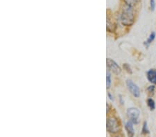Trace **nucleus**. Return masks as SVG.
<instances>
[{"label":"nucleus","instance_id":"nucleus-7","mask_svg":"<svg viewBox=\"0 0 156 137\" xmlns=\"http://www.w3.org/2000/svg\"><path fill=\"white\" fill-rule=\"evenodd\" d=\"M133 124L131 121H128L125 123V129L127 132V135L130 137H133L135 135V129L133 128Z\"/></svg>","mask_w":156,"mask_h":137},{"label":"nucleus","instance_id":"nucleus-8","mask_svg":"<svg viewBox=\"0 0 156 137\" xmlns=\"http://www.w3.org/2000/svg\"><path fill=\"white\" fill-rule=\"evenodd\" d=\"M155 37H156L155 32L153 31L150 33L149 36H148V39H147V41H145L144 42V45L146 46V48H148V47H149L151 44L152 42L154 41V39H155Z\"/></svg>","mask_w":156,"mask_h":137},{"label":"nucleus","instance_id":"nucleus-3","mask_svg":"<svg viewBox=\"0 0 156 137\" xmlns=\"http://www.w3.org/2000/svg\"><path fill=\"white\" fill-rule=\"evenodd\" d=\"M126 114L128 118H129V121H131L135 125L138 124L140 114L139 109L136 108H130L127 109Z\"/></svg>","mask_w":156,"mask_h":137},{"label":"nucleus","instance_id":"nucleus-6","mask_svg":"<svg viewBox=\"0 0 156 137\" xmlns=\"http://www.w3.org/2000/svg\"><path fill=\"white\" fill-rule=\"evenodd\" d=\"M147 78L151 84L156 85V69H151L147 72Z\"/></svg>","mask_w":156,"mask_h":137},{"label":"nucleus","instance_id":"nucleus-16","mask_svg":"<svg viewBox=\"0 0 156 137\" xmlns=\"http://www.w3.org/2000/svg\"><path fill=\"white\" fill-rule=\"evenodd\" d=\"M108 96H109V98L111 100V101H113V100H114L113 99V96H112L111 94H110V93H108Z\"/></svg>","mask_w":156,"mask_h":137},{"label":"nucleus","instance_id":"nucleus-5","mask_svg":"<svg viewBox=\"0 0 156 137\" xmlns=\"http://www.w3.org/2000/svg\"><path fill=\"white\" fill-rule=\"evenodd\" d=\"M107 67L109 70L111 71L112 73H114L116 75H119L122 72V69L118 65L117 63L113 60L110 58H107L106 60Z\"/></svg>","mask_w":156,"mask_h":137},{"label":"nucleus","instance_id":"nucleus-15","mask_svg":"<svg viewBox=\"0 0 156 137\" xmlns=\"http://www.w3.org/2000/svg\"><path fill=\"white\" fill-rule=\"evenodd\" d=\"M155 0H150V9L151 11H154L155 9Z\"/></svg>","mask_w":156,"mask_h":137},{"label":"nucleus","instance_id":"nucleus-12","mask_svg":"<svg viewBox=\"0 0 156 137\" xmlns=\"http://www.w3.org/2000/svg\"><path fill=\"white\" fill-rule=\"evenodd\" d=\"M124 1L125 4L133 7L138 3L139 0H124Z\"/></svg>","mask_w":156,"mask_h":137},{"label":"nucleus","instance_id":"nucleus-14","mask_svg":"<svg viewBox=\"0 0 156 137\" xmlns=\"http://www.w3.org/2000/svg\"><path fill=\"white\" fill-rule=\"evenodd\" d=\"M123 68H124V70L126 71H127L128 74H132L133 71H132V69L129 64H127V63H124L123 64Z\"/></svg>","mask_w":156,"mask_h":137},{"label":"nucleus","instance_id":"nucleus-2","mask_svg":"<svg viewBox=\"0 0 156 137\" xmlns=\"http://www.w3.org/2000/svg\"><path fill=\"white\" fill-rule=\"evenodd\" d=\"M107 130L110 134H116L119 130V125L117 120L114 117H110L107 120Z\"/></svg>","mask_w":156,"mask_h":137},{"label":"nucleus","instance_id":"nucleus-1","mask_svg":"<svg viewBox=\"0 0 156 137\" xmlns=\"http://www.w3.org/2000/svg\"><path fill=\"white\" fill-rule=\"evenodd\" d=\"M120 19L121 22L124 26H132L135 22V14L133 7L125 4L122 9Z\"/></svg>","mask_w":156,"mask_h":137},{"label":"nucleus","instance_id":"nucleus-4","mask_svg":"<svg viewBox=\"0 0 156 137\" xmlns=\"http://www.w3.org/2000/svg\"><path fill=\"white\" fill-rule=\"evenodd\" d=\"M126 86L130 94L135 97V98H139L140 96V89L136 84L131 80H127Z\"/></svg>","mask_w":156,"mask_h":137},{"label":"nucleus","instance_id":"nucleus-9","mask_svg":"<svg viewBox=\"0 0 156 137\" xmlns=\"http://www.w3.org/2000/svg\"><path fill=\"white\" fill-rule=\"evenodd\" d=\"M147 106L148 107V108L151 111H153L155 110V103L152 98H148L147 101Z\"/></svg>","mask_w":156,"mask_h":137},{"label":"nucleus","instance_id":"nucleus-11","mask_svg":"<svg viewBox=\"0 0 156 137\" xmlns=\"http://www.w3.org/2000/svg\"><path fill=\"white\" fill-rule=\"evenodd\" d=\"M149 133H150V132H149V129H148V128L147 122L144 121V123H143V125H142V134H144V135H147V134H148Z\"/></svg>","mask_w":156,"mask_h":137},{"label":"nucleus","instance_id":"nucleus-13","mask_svg":"<svg viewBox=\"0 0 156 137\" xmlns=\"http://www.w3.org/2000/svg\"><path fill=\"white\" fill-rule=\"evenodd\" d=\"M111 74L109 71L107 72L106 74V85H107V88L109 89L110 87V85H111Z\"/></svg>","mask_w":156,"mask_h":137},{"label":"nucleus","instance_id":"nucleus-10","mask_svg":"<svg viewBox=\"0 0 156 137\" xmlns=\"http://www.w3.org/2000/svg\"><path fill=\"white\" fill-rule=\"evenodd\" d=\"M147 91L148 92V94H149L150 96H153L155 94V84H151V85H149L147 89Z\"/></svg>","mask_w":156,"mask_h":137}]
</instances>
